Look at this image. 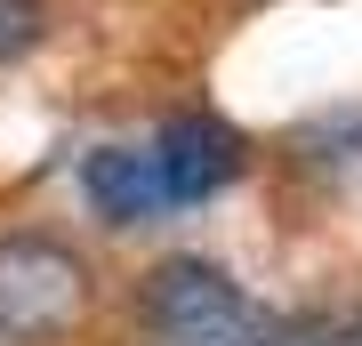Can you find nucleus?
<instances>
[{
	"instance_id": "f257e3e1",
	"label": "nucleus",
	"mask_w": 362,
	"mask_h": 346,
	"mask_svg": "<svg viewBox=\"0 0 362 346\" xmlns=\"http://www.w3.org/2000/svg\"><path fill=\"white\" fill-rule=\"evenodd\" d=\"M89 314V266L49 233H0V346H49Z\"/></svg>"
},
{
	"instance_id": "f03ea898",
	"label": "nucleus",
	"mask_w": 362,
	"mask_h": 346,
	"mask_svg": "<svg viewBox=\"0 0 362 346\" xmlns=\"http://www.w3.org/2000/svg\"><path fill=\"white\" fill-rule=\"evenodd\" d=\"M145 330L161 346H233L250 330V298L242 282L218 266V258H161L153 274H145Z\"/></svg>"
},
{
	"instance_id": "7ed1b4c3",
	"label": "nucleus",
	"mask_w": 362,
	"mask_h": 346,
	"mask_svg": "<svg viewBox=\"0 0 362 346\" xmlns=\"http://www.w3.org/2000/svg\"><path fill=\"white\" fill-rule=\"evenodd\" d=\"M145 154H153V178L169 193V209H194V202H209V193H226L242 178V137L218 113H169Z\"/></svg>"
},
{
	"instance_id": "20e7f679",
	"label": "nucleus",
	"mask_w": 362,
	"mask_h": 346,
	"mask_svg": "<svg viewBox=\"0 0 362 346\" xmlns=\"http://www.w3.org/2000/svg\"><path fill=\"white\" fill-rule=\"evenodd\" d=\"M81 193H89V209L105 226H153L169 209V193L153 178V154H137V145H97L81 161Z\"/></svg>"
},
{
	"instance_id": "39448f33",
	"label": "nucleus",
	"mask_w": 362,
	"mask_h": 346,
	"mask_svg": "<svg viewBox=\"0 0 362 346\" xmlns=\"http://www.w3.org/2000/svg\"><path fill=\"white\" fill-rule=\"evenodd\" d=\"M40 33H49V8L40 0H0V64H16Z\"/></svg>"
},
{
	"instance_id": "423d86ee",
	"label": "nucleus",
	"mask_w": 362,
	"mask_h": 346,
	"mask_svg": "<svg viewBox=\"0 0 362 346\" xmlns=\"http://www.w3.org/2000/svg\"><path fill=\"white\" fill-rule=\"evenodd\" d=\"M314 338H322V346H362V314H338V322H322Z\"/></svg>"
},
{
	"instance_id": "0eeeda50",
	"label": "nucleus",
	"mask_w": 362,
	"mask_h": 346,
	"mask_svg": "<svg viewBox=\"0 0 362 346\" xmlns=\"http://www.w3.org/2000/svg\"><path fill=\"white\" fill-rule=\"evenodd\" d=\"M258 346H322L314 330H274V338H258Z\"/></svg>"
}]
</instances>
